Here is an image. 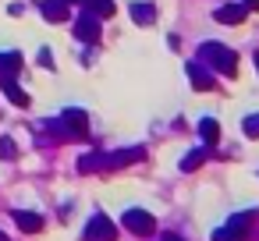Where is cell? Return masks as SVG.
I'll return each instance as SVG.
<instances>
[{"label":"cell","instance_id":"obj_1","mask_svg":"<svg viewBox=\"0 0 259 241\" xmlns=\"http://www.w3.org/2000/svg\"><path fill=\"white\" fill-rule=\"evenodd\" d=\"M199 61L206 64V68H213V71H220V75H238V54L231 50V46H224V43H202L199 46Z\"/></svg>","mask_w":259,"mask_h":241},{"label":"cell","instance_id":"obj_2","mask_svg":"<svg viewBox=\"0 0 259 241\" xmlns=\"http://www.w3.org/2000/svg\"><path fill=\"white\" fill-rule=\"evenodd\" d=\"M50 128H57V135L68 138V142H82V138L89 135V117H85V110L68 107V110H61V117H57Z\"/></svg>","mask_w":259,"mask_h":241},{"label":"cell","instance_id":"obj_3","mask_svg":"<svg viewBox=\"0 0 259 241\" xmlns=\"http://www.w3.org/2000/svg\"><path fill=\"white\" fill-rule=\"evenodd\" d=\"M252 220H255V209H245V213L231 216L224 227H217V230H213V241H245V237H248Z\"/></svg>","mask_w":259,"mask_h":241},{"label":"cell","instance_id":"obj_4","mask_svg":"<svg viewBox=\"0 0 259 241\" xmlns=\"http://www.w3.org/2000/svg\"><path fill=\"white\" fill-rule=\"evenodd\" d=\"M85 241H117V223L103 213H93L85 223Z\"/></svg>","mask_w":259,"mask_h":241},{"label":"cell","instance_id":"obj_5","mask_svg":"<svg viewBox=\"0 0 259 241\" xmlns=\"http://www.w3.org/2000/svg\"><path fill=\"white\" fill-rule=\"evenodd\" d=\"M121 223H124L132 234H139V237H146V234H153V230H156V216H153V213H146V209H124Z\"/></svg>","mask_w":259,"mask_h":241},{"label":"cell","instance_id":"obj_6","mask_svg":"<svg viewBox=\"0 0 259 241\" xmlns=\"http://www.w3.org/2000/svg\"><path fill=\"white\" fill-rule=\"evenodd\" d=\"M185 71H188V78H192V89H199V92H209V89L217 85V82H213V68H206L202 61H188Z\"/></svg>","mask_w":259,"mask_h":241},{"label":"cell","instance_id":"obj_7","mask_svg":"<svg viewBox=\"0 0 259 241\" xmlns=\"http://www.w3.org/2000/svg\"><path fill=\"white\" fill-rule=\"evenodd\" d=\"M39 15H43L47 22L61 25V22L71 18V8H68V0H39Z\"/></svg>","mask_w":259,"mask_h":241},{"label":"cell","instance_id":"obj_8","mask_svg":"<svg viewBox=\"0 0 259 241\" xmlns=\"http://www.w3.org/2000/svg\"><path fill=\"white\" fill-rule=\"evenodd\" d=\"M213 18H217V22H224V25H241V22L248 18V8L234 0V4H224V8H217V11H213Z\"/></svg>","mask_w":259,"mask_h":241},{"label":"cell","instance_id":"obj_9","mask_svg":"<svg viewBox=\"0 0 259 241\" xmlns=\"http://www.w3.org/2000/svg\"><path fill=\"white\" fill-rule=\"evenodd\" d=\"M100 18H93V15H82L78 22H75V39H82V43H96L100 39Z\"/></svg>","mask_w":259,"mask_h":241},{"label":"cell","instance_id":"obj_10","mask_svg":"<svg viewBox=\"0 0 259 241\" xmlns=\"http://www.w3.org/2000/svg\"><path fill=\"white\" fill-rule=\"evenodd\" d=\"M0 89H4V96H8L15 107H22V110L29 107V92H25V89H18V82H15V78H0Z\"/></svg>","mask_w":259,"mask_h":241},{"label":"cell","instance_id":"obj_11","mask_svg":"<svg viewBox=\"0 0 259 241\" xmlns=\"http://www.w3.org/2000/svg\"><path fill=\"white\" fill-rule=\"evenodd\" d=\"M15 223H18L25 234L43 230V216H39V213H29V209H15Z\"/></svg>","mask_w":259,"mask_h":241},{"label":"cell","instance_id":"obj_12","mask_svg":"<svg viewBox=\"0 0 259 241\" xmlns=\"http://www.w3.org/2000/svg\"><path fill=\"white\" fill-rule=\"evenodd\" d=\"M18 71H22V54L18 50L0 54V78H15Z\"/></svg>","mask_w":259,"mask_h":241},{"label":"cell","instance_id":"obj_13","mask_svg":"<svg viewBox=\"0 0 259 241\" xmlns=\"http://www.w3.org/2000/svg\"><path fill=\"white\" fill-rule=\"evenodd\" d=\"M199 135H202L206 146H217V142H220V124H217L213 117H202V121H199Z\"/></svg>","mask_w":259,"mask_h":241},{"label":"cell","instance_id":"obj_14","mask_svg":"<svg viewBox=\"0 0 259 241\" xmlns=\"http://www.w3.org/2000/svg\"><path fill=\"white\" fill-rule=\"evenodd\" d=\"M78 170L82 174H93V170H107V153H89L78 160Z\"/></svg>","mask_w":259,"mask_h":241},{"label":"cell","instance_id":"obj_15","mask_svg":"<svg viewBox=\"0 0 259 241\" xmlns=\"http://www.w3.org/2000/svg\"><path fill=\"white\" fill-rule=\"evenodd\" d=\"M132 18H135V25H153L156 22V8L153 4H132Z\"/></svg>","mask_w":259,"mask_h":241},{"label":"cell","instance_id":"obj_16","mask_svg":"<svg viewBox=\"0 0 259 241\" xmlns=\"http://www.w3.org/2000/svg\"><path fill=\"white\" fill-rule=\"evenodd\" d=\"M135 160H142V149H124V153H110V156H107V170H110V167H124V163H135Z\"/></svg>","mask_w":259,"mask_h":241},{"label":"cell","instance_id":"obj_17","mask_svg":"<svg viewBox=\"0 0 259 241\" xmlns=\"http://www.w3.org/2000/svg\"><path fill=\"white\" fill-rule=\"evenodd\" d=\"M85 4H89V15H93V18H100V22H103V18H110V15L117 11V8H114V0H85Z\"/></svg>","mask_w":259,"mask_h":241},{"label":"cell","instance_id":"obj_18","mask_svg":"<svg viewBox=\"0 0 259 241\" xmlns=\"http://www.w3.org/2000/svg\"><path fill=\"white\" fill-rule=\"evenodd\" d=\"M202 163H206V149H192V153L181 160V170H185V174H192V170H199Z\"/></svg>","mask_w":259,"mask_h":241},{"label":"cell","instance_id":"obj_19","mask_svg":"<svg viewBox=\"0 0 259 241\" xmlns=\"http://www.w3.org/2000/svg\"><path fill=\"white\" fill-rule=\"evenodd\" d=\"M241 131H245L248 138H259V114H248V117L241 121Z\"/></svg>","mask_w":259,"mask_h":241},{"label":"cell","instance_id":"obj_20","mask_svg":"<svg viewBox=\"0 0 259 241\" xmlns=\"http://www.w3.org/2000/svg\"><path fill=\"white\" fill-rule=\"evenodd\" d=\"M15 153H18V149H15V142H11V138H4V142H0V156H4V160H11Z\"/></svg>","mask_w":259,"mask_h":241},{"label":"cell","instance_id":"obj_21","mask_svg":"<svg viewBox=\"0 0 259 241\" xmlns=\"http://www.w3.org/2000/svg\"><path fill=\"white\" fill-rule=\"evenodd\" d=\"M39 64H43V68H54V57H50V50H47V46L39 50Z\"/></svg>","mask_w":259,"mask_h":241},{"label":"cell","instance_id":"obj_22","mask_svg":"<svg viewBox=\"0 0 259 241\" xmlns=\"http://www.w3.org/2000/svg\"><path fill=\"white\" fill-rule=\"evenodd\" d=\"M238 4H245L248 11H259V0H238Z\"/></svg>","mask_w":259,"mask_h":241},{"label":"cell","instance_id":"obj_23","mask_svg":"<svg viewBox=\"0 0 259 241\" xmlns=\"http://www.w3.org/2000/svg\"><path fill=\"white\" fill-rule=\"evenodd\" d=\"M163 241H185V237H178V234H167V237H163Z\"/></svg>","mask_w":259,"mask_h":241},{"label":"cell","instance_id":"obj_24","mask_svg":"<svg viewBox=\"0 0 259 241\" xmlns=\"http://www.w3.org/2000/svg\"><path fill=\"white\" fill-rule=\"evenodd\" d=\"M0 241H8V234H4V230H0Z\"/></svg>","mask_w":259,"mask_h":241},{"label":"cell","instance_id":"obj_25","mask_svg":"<svg viewBox=\"0 0 259 241\" xmlns=\"http://www.w3.org/2000/svg\"><path fill=\"white\" fill-rule=\"evenodd\" d=\"M255 71H259V54H255Z\"/></svg>","mask_w":259,"mask_h":241}]
</instances>
